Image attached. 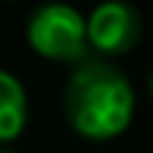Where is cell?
Instances as JSON below:
<instances>
[{
    "label": "cell",
    "instance_id": "obj_1",
    "mask_svg": "<svg viewBox=\"0 0 153 153\" xmlns=\"http://www.w3.org/2000/svg\"><path fill=\"white\" fill-rule=\"evenodd\" d=\"M66 116L78 134L109 141L131 125L134 91L116 66L85 59L66 85Z\"/></svg>",
    "mask_w": 153,
    "mask_h": 153
},
{
    "label": "cell",
    "instance_id": "obj_2",
    "mask_svg": "<svg viewBox=\"0 0 153 153\" xmlns=\"http://www.w3.org/2000/svg\"><path fill=\"white\" fill-rule=\"evenodd\" d=\"M28 44L34 47V53L47 59H59V62L81 59L91 47L88 19L72 6L47 3L34 10V16L28 19Z\"/></svg>",
    "mask_w": 153,
    "mask_h": 153
},
{
    "label": "cell",
    "instance_id": "obj_3",
    "mask_svg": "<svg viewBox=\"0 0 153 153\" xmlns=\"http://www.w3.org/2000/svg\"><path fill=\"white\" fill-rule=\"evenodd\" d=\"M141 38V16L128 3H100L88 16V41L94 50L106 53H128Z\"/></svg>",
    "mask_w": 153,
    "mask_h": 153
},
{
    "label": "cell",
    "instance_id": "obj_4",
    "mask_svg": "<svg viewBox=\"0 0 153 153\" xmlns=\"http://www.w3.org/2000/svg\"><path fill=\"white\" fill-rule=\"evenodd\" d=\"M28 122V97L16 75L0 69V144L22 134Z\"/></svg>",
    "mask_w": 153,
    "mask_h": 153
},
{
    "label": "cell",
    "instance_id": "obj_5",
    "mask_svg": "<svg viewBox=\"0 0 153 153\" xmlns=\"http://www.w3.org/2000/svg\"><path fill=\"white\" fill-rule=\"evenodd\" d=\"M150 94H153V75H150Z\"/></svg>",
    "mask_w": 153,
    "mask_h": 153
},
{
    "label": "cell",
    "instance_id": "obj_6",
    "mask_svg": "<svg viewBox=\"0 0 153 153\" xmlns=\"http://www.w3.org/2000/svg\"><path fill=\"white\" fill-rule=\"evenodd\" d=\"M0 153H10V150H0Z\"/></svg>",
    "mask_w": 153,
    "mask_h": 153
}]
</instances>
